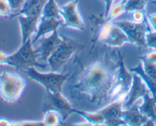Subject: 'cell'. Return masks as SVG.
Masks as SVG:
<instances>
[{"instance_id":"d590c367","label":"cell","mask_w":156,"mask_h":126,"mask_svg":"<svg viewBox=\"0 0 156 126\" xmlns=\"http://www.w3.org/2000/svg\"><path fill=\"white\" fill-rule=\"evenodd\" d=\"M122 1H125V2H126V1H127V0H122Z\"/></svg>"},{"instance_id":"8fae6325","label":"cell","mask_w":156,"mask_h":126,"mask_svg":"<svg viewBox=\"0 0 156 126\" xmlns=\"http://www.w3.org/2000/svg\"><path fill=\"white\" fill-rule=\"evenodd\" d=\"M40 39L41 43L37 50L40 54V59L47 62L49 57L58 49L64 39L60 36L58 31H55L48 36H44Z\"/></svg>"},{"instance_id":"f1b7e54d","label":"cell","mask_w":156,"mask_h":126,"mask_svg":"<svg viewBox=\"0 0 156 126\" xmlns=\"http://www.w3.org/2000/svg\"><path fill=\"white\" fill-rule=\"evenodd\" d=\"M9 55H7L3 51H0V66L8 65Z\"/></svg>"},{"instance_id":"cb8c5ba5","label":"cell","mask_w":156,"mask_h":126,"mask_svg":"<svg viewBox=\"0 0 156 126\" xmlns=\"http://www.w3.org/2000/svg\"><path fill=\"white\" fill-rule=\"evenodd\" d=\"M12 9L7 0H0V16L10 17L12 16Z\"/></svg>"},{"instance_id":"83f0119b","label":"cell","mask_w":156,"mask_h":126,"mask_svg":"<svg viewBox=\"0 0 156 126\" xmlns=\"http://www.w3.org/2000/svg\"><path fill=\"white\" fill-rule=\"evenodd\" d=\"M43 125L42 121H12L11 125Z\"/></svg>"},{"instance_id":"52a82bcc","label":"cell","mask_w":156,"mask_h":126,"mask_svg":"<svg viewBox=\"0 0 156 126\" xmlns=\"http://www.w3.org/2000/svg\"><path fill=\"white\" fill-rule=\"evenodd\" d=\"M113 23L125 32L131 44L136 45L139 47L146 46L145 35H146L147 25L145 22L138 23L133 21V22L119 21V22H115Z\"/></svg>"},{"instance_id":"7c38bea8","label":"cell","mask_w":156,"mask_h":126,"mask_svg":"<svg viewBox=\"0 0 156 126\" xmlns=\"http://www.w3.org/2000/svg\"><path fill=\"white\" fill-rule=\"evenodd\" d=\"M148 94V90L143 82V80L137 74L133 73V82H132L131 88L127 94L126 99L124 102L123 107L128 109L135 104V102L139 98H143Z\"/></svg>"},{"instance_id":"1f68e13d","label":"cell","mask_w":156,"mask_h":126,"mask_svg":"<svg viewBox=\"0 0 156 126\" xmlns=\"http://www.w3.org/2000/svg\"><path fill=\"white\" fill-rule=\"evenodd\" d=\"M148 19L150 23H151V26L154 29V31H156V14L149 15L148 16Z\"/></svg>"},{"instance_id":"d4e9b609","label":"cell","mask_w":156,"mask_h":126,"mask_svg":"<svg viewBox=\"0 0 156 126\" xmlns=\"http://www.w3.org/2000/svg\"><path fill=\"white\" fill-rule=\"evenodd\" d=\"M145 42H146V46L151 49H156V31L154 32L146 33Z\"/></svg>"},{"instance_id":"ba28073f","label":"cell","mask_w":156,"mask_h":126,"mask_svg":"<svg viewBox=\"0 0 156 126\" xmlns=\"http://www.w3.org/2000/svg\"><path fill=\"white\" fill-rule=\"evenodd\" d=\"M127 94H120L113 101L110 102L106 107L102 108L98 112L104 118L105 123L108 125H120L125 124L122 120L123 105L126 99Z\"/></svg>"},{"instance_id":"4316f807","label":"cell","mask_w":156,"mask_h":126,"mask_svg":"<svg viewBox=\"0 0 156 126\" xmlns=\"http://www.w3.org/2000/svg\"><path fill=\"white\" fill-rule=\"evenodd\" d=\"M7 1L11 6L12 10H16H16L19 11L25 2V0H7Z\"/></svg>"},{"instance_id":"7402d4cb","label":"cell","mask_w":156,"mask_h":126,"mask_svg":"<svg viewBox=\"0 0 156 126\" xmlns=\"http://www.w3.org/2000/svg\"><path fill=\"white\" fill-rule=\"evenodd\" d=\"M148 0H127L125 4V11L128 13L141 10L145 12Z\"/></svg>"},{"instance_id":"30bf717a","label":"cell","mask_w":156,"mask_h":126,"mask_svg":"<svg viewBox=\"0 0 156 126\" xmlns=\"http://www.w3.org/2000/svg\"><path fill=\"white\" fill-rule=\"evenodd\" d=\"M79 0H71L68 3L63 6L60 9V13L64 23L63 25L73 29L84 30L85 25L83 19L78 10L77 5Z\"/></svg>"},{"instance_id":"ffe728a7","label":"cell","mask_w":156,"mask_h":126,"mask_svg":"<svg viewBox=\"0 0 156 126\" xmlns=\"http://www.w3.org/2000/svg\"><path fill=\"white\" fill-rule=\"evenodd\" d=\"M74 113L83 117L85 119V121H87L90 125H102V124H106L104 118H103V115L99 112H85V111L77 110V109H75Z\"/></svg>"},{"instance_id":"44dd1931","label":"cell","mask_w":156,"mask_h":126,"mask_svg":"<svg viewBox=\"0 0 156 126\" xmlns=\"http://www.w3.org/2000/svg\"><path fill=\"white\" fill-rule=\"evenodd\" d=\"M62 122V118L58 112L52 109L45 111L44 118L42 120L43 125H60Z\"/></svg>"},{"instance_id":"ac0fdd59","label":"cell","mask_w":156,"mask_h":126,"mask_svg":"<svg viewBox=\"0 0 156 126\" xmlns=\"http://www.w3.org/2000/svg\"><path fill=\"white\" fill-rule=\"evenodd\" d=\"M143 102L139 106V110L151 121H156V97L148 94L143 97Z\"/></svg>"},{"instance_id":"9a60e30c","label":"cell","mask_w":156,"mask_h":126,"mask_svg":"<svg viewBox=\"0 0 156 126\" xmlns=\"http://www.w3.org/2000/svg\"><path fill=\"white\" fill-rule=\"evenodd\" d=\"M18 17L22 34V43H25L31 39L33 34L36 33L40 18L25 16H19Z\"/></svg>"},{"instance_id":"9c48e42d","label":"cell","mask_w":156,"mask_h":126,"mask_svg":"<svg viewBox=\"0 0 156 126\" xmlns=\"http://www.w3.org/2000/svg\"><path fill=\"white\" fill-rule=\"evenodd\" d=\"M118 55H119V59H118L119 68H118L115 85L110 94L111 102L115 99L120 94H128L133 82V74L129 72L126 69L124 65L123 55H121L120 52H118Z\"/></svg>"},{"instance_id":"6da1fadb","label":"cell","mask_w":156,"mask_h":126,"mask_svg":"<svg viewBox=\"0 0 156 126\" xmlns=\"http://www.w3.org/2000/svg\"><path fill=\"white\" fill-rule=\"evenodd\" d=\"M119 64L109 60H99L86 67L77 82L71 85L76 94H83L91 104L100 106L111 101L110 94L115 85Z\"/></svg>"},{"instance_id":"2e32d148","label":"cell","mask_w":156,"mask_h":126,"mask_svg":"<svg viewBox=\"0 0 156 126\" xmlns=\"http://www.w3.org/2000/svg\"><path fill=\"white\" fill-rule=\"evenodd\" d=\"M103 43L111 47H121L125 43H130V42L125 32L112 22L107 37Z\"/></svg>"},{"instance_id":"5b68a950","label":"cell","mask_w":156,"mask_h":126,"mask_svg":"<svg viewBox=\"0 0 156 126\" xmlns=\"http://www.w3.org/2000/svg\"><path fill=\"white\" fill-rule=\"evenodd\" d=\"M76 48V45L72 40L64 39L58 49L48 59L47 63L50 67L51 72H59L72 58Z\"/></svg>"},{"instance_id":"d6986e66","label":"cell","mask_w":156,"mask_h":126,"mask_svg":"<svg viewBox=\"0 0 156 126\" xmlns=\"http://www.w3.org/2000/svg\"><path fill=\"white\" fill-rule=\"evenodd\" d=\"M61 9L58 7L57 0H47L42 9L41 17L47 19H61Z\"/></svg>"},{"instance_id":"277c9868","label":"cell","mask_w":156,"mask_h":126,"mask_svg":"<svg viewBox=\"0 0 156 126\" xmlns=\"http://www.w3.org/2000/svg\"><path fill=\"white\" fill-rule=\"evenodd\" d=\"M24 72L31 79L42 85L46 90V92H62L64 83L70 76L68 74H62L60 72L48 73L40 72L35 68L31 67L24 70Z\"/></svg>"},{"instance_id":"3957f363","label":"cell","mask_w":156,"mask_h":126,"mask_svg":"<svg viewBox=\"0 0 156 126\" xmlns=\"http://www.w3.org/2000/svg\"><path fill=\"white\" fill-rule=\"evenodd\" d=\"M25 85V79L17 73L4 72L0 74V96L6 102H17L22 96Z\"/></svg>"},{"instance_id":"836d02e7","label":"cell","mask_w":156,"mask_h":126,"mask_svg":"<svg viewBox=\"0 0 156 126\" xmlns=\"http://www.w3.org/2000/svg\"><path fill=\"white\" fill-rule=\"evenodd\" d=\"M153 3H154V4H155V5H156V0H154V2H153Z\"/></svg>"},{"instance_id":"8d00e7d4","label":"cell","mask_w":156,"mask_h":126,"mask_svg":"<svg viewBox=\"0 0 156 126\" xmlns=\"http://www.w3.org/2000/svg\"><path fill=\"white\" fill-rule=\"evenodd\" d=\"M70 1H71V0H70Z\"/></svg>"},{"instance_id":"f546056e","label":"cell","mask_w":156,"mask_h":126,"mask_svg":"<svg viewBox=\"0 0 156 126\" xmlns=\"http://www.w3.org/2000/svg\"><path fill=\"white\" fill-rule=\"evenodd\" d=\"M114 0H106L105 1V13L103 14V16L106 19V16H108L109 10H110L111 7L112 6V3H113Z\"/></svg>"},{"instance_id":"603a6c76","label":"cell","mask_w":156,"mask_h":126,"mask_svg":"<svg viewBox=\"0 0 156 126\" xmlns=\"http://www.w3.org/2000/svg\"><path fill=\"white\" fill-rule=\"evenodd\" d=\"M125 1L121 0L119 3H117L116 5L111 7L109 13H108V16L105 19L106 21H107V22H112L113 19H116L117 17H119V16H121L122 13H125Z\"/></svg>"},{"instance_id":"5bb4252c","label":"cell","mask_w":156,"mask_h":126,"mask_svg":"<svg viewBox=\"0 0 156 126\" xmlns=\"http://www.w3.org/2000/svg\"><path fill=\"white\" fill-rule=\"evenodd\" d=\"M47 0H25L21 9L10 17H17L19 16H33L41 18L43 7Z\"/></svg>"},{"instance_id":"4dcf8cb0","label":"cell","mask_w":156,"mask_h":126,"mask_svg":"<svg viewBox=\"0 0 156 126\" xmlns=\"http://www.w3.org/2000/svg\"><path fill=\"white\" fill-rule=\"evenodd\" d=\"M145 58H146L147 60H148L149 61L156 64V51L149 52L148 53H147V55H145Z\"/></svg>"},{"instance_id":"e575fe53","label":"cell","mask_w":156,"mask_h":126,"mask_svg":"<svg viewBox=\"0 0 156 126\" xmlns=\"http://www.w3.org/2000/svg\"><path fill=\"white\" fill-rule=\"evenodd\" d=\"M101 1H103V2H105V1H106V0H101Z\"/></svg>"},{"instance_id":"d6a6232c","label":"cell","mask_w":156,"mask_h":126,"mask_svg":"<svg viewBox=\"0 0 156 126\" xmlns=\"http://www.w3.org/2000/svg\"><path fill=\"white\" fill-rule=\"evenodd\" d=\"M12 121L6 118H0V126L11 125Z\"/></svg>"},{"instance_id":"7a4b0ae2","label":"cell","mask_w":156,"mask_h":126,"mask_svg":"<svg viewBox=\"0 0 156 126\" xmlns=\"http://www.w3.org/2000/svg\"><path fill=\"white\" fill-rule=\"evenodd\" d=\"M32 41L31 39L22 43L21 47L12 55H9V66L14 67L15 69L21 71L28 68H46V65L41 64L38 61L40 54L37 49L34 50L32 46Z\"/></svg>"},{"instance_id":"8992f818","label":"cell","mask_w":156,"mask_h":126,"mask_svg":"<svg viewBox=\"0 0 156 126\" xmlns=\"http://www.w3.org/2000/svg\"><path fill=\"white\" fill-rule=\"evenodd\" d=\"M55 110L60 114L63 121H66L70 115L74 114L75 109L61 92H46L44 102V111Z\"/></svg>"},{"instance_id":"484cf974","label":"cell","mask_w":156,"mask_h":126,"mask_svg":"<svg viewBox=\"0 0 156 126\" xmlns=\"http://www.w3.org/2000/svg\"><path fill=\"white\" fill-rule=\"evenodd\" d=\"M132 13V19H133V22H138V23H141V22H145V12L141 11V10H136V11L131 12Z\"/></svg>"},{"instance_id":"4fadbf2b","label":"cell","mask_w":156,"mask_h":126,"mask_svg":"<svg viewBox=\"0 0 156 126\" xmlns=\"http://www.w3.org/2000/svg\"><path fill=\"white\" fill-rule=\"evenodd\" d=\"M63 23L64 21L61 19H47V18L41 17L32 43L38 41L42 37L46 36L47 34H51L55 31H57L61 25H63Z\"/></svg>"},{"instance_id":"e0dca14e","label":"cell","mask_w":156,"mask_h":126,"mask_svg":"<svg viewBox=\"0 0 156 126\" xmlns=\"http://www.w3.org/2000/svg\"><path fill=\"white\" fill-rule=\"evenodd\" d=\"M122 120L125 124H127V125L137 126L146 124V122L149 119L144 114L142 113V112L139 110V106H135V104H133L129 108L124 110Z\"/></svg>"}]
</instances>
